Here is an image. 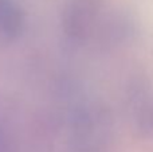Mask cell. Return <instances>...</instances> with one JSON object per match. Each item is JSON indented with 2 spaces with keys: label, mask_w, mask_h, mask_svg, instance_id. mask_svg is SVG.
<instances>
[{
  "label": "cell",
  "mask_w": 153,
  "mask_h": 152,
  "mask_svg": "<svg viewBox=\"0 0 153 152\" xmlns=\"http://www.w3.org/2000/svg\"><path fill=\"white\" fill-rule=\"evenodd\" d=\"M125 94L132 128L141 137H153V82L144 73H134Z\"/></svg>",
  "instance_id": "cell-1"
},
{
  "label": "cell",
  "mask_w": 153,
  "mask_h": 152,
  "mask_svg": "<svg viewBox=\"0 0 153 152\" xmlns=\"http://www.w3.org/2000/svg\"><path fill=\"white\" fill-rule=\"evenodd\" d=\"M105 0H66L62 13L63 32L73 42L89 39L94 31Z\"/></svg>",
  "instance_id": "cell-2"
},
{
  "label": "cell",
  "mask_w": 153,
  "mask_h": 152,
  "mask_svg": "<svg viewBox=\"0 0 153 152\" xmlns=\"http://www.w3.org/2000/svg\"><path fill=\"white\" fill-rule=\"evenodd\" d=\"M24 12L15 0H0V39L15 40L23 34Z\"/></svg>",
  "instance_id": "cell-3"
}]
</instances>
